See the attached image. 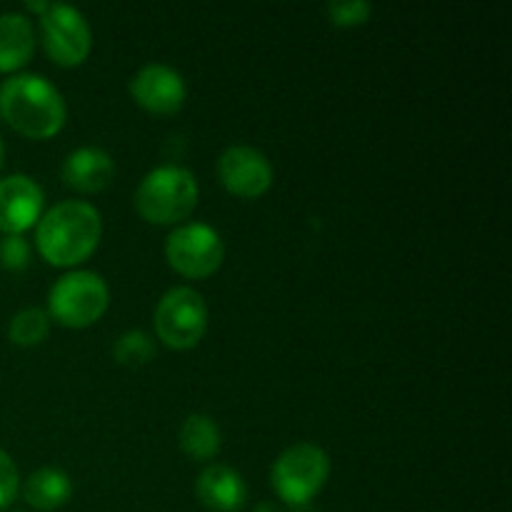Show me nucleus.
<instances>
[{
    "instance_id": "obj_15",
    "label": "nucleus",
    "mask_w": 512,
    "mask_h": 512,
    "mask_svg": "<svg viewBox=\"0 0 512 512\" xmlns=\"http://www.w3.org/2000/svg\"><path fill=\"white\" fill-rule=\"evenodd\" d=\"M70 493H73V483H70L68 473H63L60 468H50V465L30 473L23 485V498L38 510L60 508L68 503Z\"/></svg>"
},
{
    "instance_id": "obj_7",
    "label": "nucleus",
    "mask_w": 512,
    "mask_h": 512,
    "mask_svg": "<svg viewBox=\"0 0 512 512\" xmlns=\"http://www.w3.org/2000/svg\"><path fill=\"white\" fill-rule=\"evenodd\" d=\"M165 255L178 273L190 275V278H205L220 268L225 248L213 225L185 223L168 235Z\"/></svg>"
},
{
    "instance_id": "obj_10",
    "label": "nucleus",
    "mask_w": 512,
    "mask_h": 512,
    "mask_svg": "<svg viewBox=\"0 0 512 512\" xmlns=\"http://www.w3.org/2000/svg\"><path fill=\"white\" fill-rule=\"evenodd\" d=\"M130 93L153 113H175L185 100V83L178 70L170 65L148 63L133 75Z\"/></svg>"
},
{
    "instance_id": "obj_2",
    "label": "nucleus",
    "mask_w": 512,
    "mask_h": 512,
    "mask_svg": "<svg viewBox=\"0 0 512 512\" xmlns=\"http://www.w3.org/2000/svg\"><path fill=\"white\" fill-rule=\"evenodd\" d=\"M0 113L18 133L48 138L63 128L68 108L50 80L35 73H20L5 80L0 88Z\"/></svg>"
},
{
    "instance_id": "obj_24",
    "label": "nucleus",
    "mask_w": 512,
    "mask_h": 512,
    "mask_svg": "<svg viewBox=\"0 0 512 512\" xmlns=\"http://www.w3.org/2000/svg\"><path fill=\"white\" fill-rule=\"evenodd\" d=\"M0 165H3V140H0Z\"/></svg>"
},
{
    "instance_id": "obj_4",
    "label": "nucleus",
    "mask_w": 512,
    "mask_h": 512,
    "mask_svg": "<svg viewBox=\"0 0 512 512\" xmlns=\"http://www.w3.org/2000/svg\"><path fill=\"white\" fill-rule=\"evenodd\" d=\"M330 475V460L323 448L313 443L290 445L273 465V488L285 503L305 508L310 498L323 490Z\"/></svg>"
},
{
    "instance_id": "obj_19",
    "label": "nucleus",
    "mask_w": 512,
    "mask_h": 512,
    "mask_svg": "<svg viewBox=\"0 0 512 512\" xmlns=\"http://www.w3.org/2000/svg\"><path fill=\"white\" fill-rule=\"evenodd\" d=\"M373 13V5L365 0H333L328 3V15L335 25H360Z\"/></svg>"
},
{
    "instance_id": "obj_20",
    "label": "nucleus",
    "mask_w": 512,
    "mask_h": 512,
    "mask_svg": "<svg viewBox=\"0 0 512 512\" xmlns=\"http://www.w3.org/2000/svg\"><path fill=\"white\" fill-rule=\"evenodd\" d=\"M30 260V245L23 235H5L0 243V263L8 270H23Z\"/></svg>"
},
{
    "instance_id": "obj_6",
    "label": "nucleus",
    "mask_w": 512,
    "mask_h": 512,
    "mask_svg": "<svg viewBox=\"0 0 512 512\" xmlns=\"http://www.w3.org/2000/svg\"><path fill=\"white\" fill-rule=\"evenodd\" d=\"M208 328V305L198 290L170 288L155 308V330L170 348H193Z\"/></svg>"
},
{
    "instance_id": "obj_21",
    "label": "nucleus",
    "mask_w": 512,
    "mask_h": 512,
    "mask_svg": "<svg viewBox=\"0 0 512 512\" xmlns=\"http://www.w3.org/2000/svg\"><path fill=\"white\" fill-rule=\"evenodd\" d=\"M18 468L5 450H0V510L8 508L18 495Z\"/></svg>"
},
{
    "instance_id": "obj_22",
    "label": "nucleus",
    "mask_w": 512,
    "mask_h": 512,
    "mask_svg": "<svg viewBox=\"0 0 512 512\" xmlns=\"http://www.w3.org/2000/svg\"><path fill=\"white\" fill-rule=\"evenodd\" d=\"M253 512H283L278 503H273V500H263V503L255 505Z\"/></svg>"
},
{
    "instance_id": "obj_9",
    "label": "nucleus",
    "mask_w": 512,
    "mask_h": 512,
    "mask_svg": "<svg viewBox=\"0 0 512 512\" xmlns=\"http://www.w3.org/2000/svg\"><path fill=\"white\" fill-rule=\"evenodd\" d=\"M218 175L230 193L255 198L273 183V165L268 155L253 145H230L220 153Z\"/></svg>"
},
{
    "instance_id": "obj_23",
    "label": "nucleus",
    "mask_w": 512,
    "mask_h": 512,
    "mask_svg": "<svg viewBox=\"0 0 512 512\" xmlns=\"http://www.w3.org/2000/svg\"><path fill=\"white\" fill-rule=\"evenodd\" d=\"M295 512H320V510H313V508H298Z\"/></svg>"
},
{
    "instance_id": "obj_8",
    "label": "nucleus",
    "mask_w": 512,
    "mask_h": 512,
    "mask_svg": "<svg viewBox=\"0 0 512 512\" xmlns=\"http://www.w3.org/2000/svg\"><path fill=\"white\" fill-rule=\"evenodd\" d=\"M40 23H43L45 48L58 63H83L85 55L90 53L93 38H90L88 20L78 8L65 3H48L40 15Z\"/></svg>"
},
{
    "instance_id": "obj_1",
    "label": "nucleus",
    "mask_w": 512,
    "mask_h": 512,
    "mask_svg": "<svg viewBox=\"0 0 512 512\" xmlns=\"http://www.w3.org/2000/svg\"><path fill=\"white\" fill-rule=\"evenodd\" d=\"M100 233L103 223L93 205L85 200H63L38 220L35 243L48 263L73 265L93 253Z\"/></svg>"
},
{
    "instance_id": "obj_18",
    "label": "nucleus",
    "mask_w": 512,
    "mask_h": 512,
    "mask_svg": "<svg viewBox=\"0 0 512 512\" xmlns=\"http://www.w3.org/2000/svg\"><path fill=\"white\" fill-rule=\"evenodd\" d=\"M113 355L123 365H143L155 355V343L145 330H125L115 340Z\"/></svg>"
},
{
    "instance_id": "obj_17",
    "label": "nucleus",
    "mask_w": 512,
    "mask_h": 512,
    "mask_svg": "<svg viewBox=\"0 0 512 512\" xmlns=\"http://www.w3.org/2000/svg\"><path fill=\"white\" fill-rule=\"evenodd\" d=\"M50 315L43 308H23L8 325V338L18 345H38L48 335Z\"/></svg>"
},
{
    "instance_id": "obj_11",
    "label": "nucleus",
    "mask_w": 512,
    "mask_h": 512,
    "mask_svg": "<svg viewBox=\"0 0 512 512\" xmlns=\"http://www.w3.org/2000/svg\"><path fill=\"white\" fill-rule=\"evenodd\" d=\"M43 210V190L28 175H8L0 180V230L20 235L38 220Z\"/></svg>"
},
{
    "instance_id": "obj_14",
    "label": "nucleus",
    "mask_w": 512,
    "mask_h": 512,
    "mask_svg": "<svg viewBox=\"0 0 512 512\" xmlns=\"http://www.w3.org/2000/svg\"><path fill=\"white\" fill-rule=\"evenodd\" d=\"M33 25L20 13L0 15V70H15L33 55Z\"/></svg>"
},
{
    "instance_id": "obj_3",
    "label": "nucleus",
    "mask_w": 512,
    "mask_h": 512,
    "mask_svg": "<svg viewBox=\"0 0 512 512\" xmlns=\"http://www.w3.org/2000/svg\"><path fill=\"white\" fill-rule=\"evenodd\" d=\"M198 203V180L180 165H158L140 180L135 208L153 223H175L193 213Z\"/></svg>"
},
{
    "instance_id": "obj_16",
    "label": "nucleus",
    "mask_w": 512,
    "mask_h": 512,
    "mask_svg": "<svg viewBox=\"0 0 512 512\" xmlns=\"http://www.w3.org/2000/svg\"><path fill=\"white\" fill-rule=\"evenodd\" d=\"M180 448L195 460H210L220 450V428L210 415L193 413L180 428Z\"/></svg>"
},
{
    "instance_id": "obj_13",
    "label": "nucleus",
    "mask_w": 512,
    "mask_h": 512,
    "mask_svg": "<svg viewBox=\"0 0 512 512\" xmlns=\"http://www.w3.org/2000/svg\"><path fill=\"white\" fill-rule=\"evenodd\" d=\"M113 175V158L95 145H83L63 160V180L75 190H85V193L103 190L113 180Z\"/></svg>"
},
{
    "instance_id": "obj_12",
    "label": "nucleus",
    "mask_w": 512,
    "mask_h": 512,
    "mask_svg": "<svg viewBox=\"0 0 512 512\" xmlns=\"http://www.w3.org/2000/svg\"><path fill=\"white\" fill-rule=\"evenodd\" d=\"M200 503L213 512H238L248 500V488L238 470L230 465H208L195 483Z\"/></svg>"
},
{
    "instance_id": "obj_5",
    "label": "nucleus",
    "mask_w": 512,
    "mask_h": 512,
    "mask_svg": "<svg viewBox=\"0 0 512 512\" xmlns=\"http://www.w3.org/2000/svg\"><path fill=\"white\" fill-rule=\"evenodd\" d=\"M48 308L63 325L83 328L98 320L108 308V285L93 270L65 273L50 288Z\"/></svg>"
}]
</instances>
